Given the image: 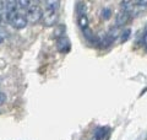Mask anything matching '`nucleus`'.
I'll return each instance as SVG.
<instances>
[{"instance_id": "0eeeda50", "label": "nucleus", "mask_w": 147, "mask_h": 140, "mask_svg": "<svg viewBox=\"0 0 147 140\" xmlns=\"http://www.w3.org/2000/svg\"><path fill=\"white\" fill-rule=\"evenodd\" d=\"M65 30L66 27L65 25H57L54 29V32H53V37L54 38H60V37H64V33H65Z\"/></svg>"}, {"instance_id": "2eb2a0df", "label": "nucleus", "mask_w": 147, "mask_h": 140, "mask_svg": "<svg viewBox=\"0 0 147 140\" xmlns=\"http://www.w3.org/2000/svg\"><path fill=\"white\" fill-rule=\"evenodd\" d=\"M17 5L20 7H28L30 6V1H28V0H18Z\"/></svg>"}, {"instance_id": "f03ea898", "label": "nucleus", "mask_w": 147, "mask_h": 140, "mask_svg": "<svg viewBox=\"0 0 147 140\" xmlns=\"http://www.w3.org/2000/svg\"><path fill=\"white\" fill-rule=\"evenodd\" d=\"M59 20V15L57 14V11H52V10H47L45 12H43V18H42V23L45 27H53L57 26Z\"/></svg>"}, {"instance_id": "f8f14e48", "label": "nucleus", "mask_w": 147, "mask_h": 140, "mask_svg": "<svg viewBox=\"0 0 147 140\" xmlns=\"http://www.w3.org/2000/svg\"><path fill=\"white\" fill-rule=\"evenodd\" d=\"M130 35H131V30L130 29H126L124 30L121 33H120V41L121 43H124V42H126L129 38H130Z\"/></svg>"}, {"instance_id": "6e6552de", "label": "nucleus", "mask_w": 147, "mask_h": 140, "mask_svg": "<svg viewBox=\"0 0 147 140\" xmlns=\"http://www.w3.org/2000/svg\"><path fill=\"white\" fill-rule=\"evenodd\" d=\"M77 23H79V26L81 27L82 30H85V29H88V17H87L86 14H84V15H80L79 18H77Z\"/></svg>"}, {"instance_id": "1a4fd4ad", "label": "nucleus", "mask_w": 147, "mask_h": 140, "mask_svg": "<svg viewBox=\"0 0 147 140\" xmlns=\"http://www.w3.org/2000/svg\"><path fill=\"white\" fill-rule=\"evenodd\" d=\"M45 5H47V10L57 11L59 9V6H60V1H58V0H47V1H45Z\"/></svg>"}, {"instance_id": "f3484780", "label": "nucleus", "mask_w": 147, "mask_h": 140, "mask_svg": "<svg viewBox=\"0 0 147 140\" xmlns=\"http://www.w3.org/2000/svg\"><path fill=\"white\" fill-rule=\"evenodd\" d=\"M142 42H144V44L147 47V32H145L144 37H142Z\"/></svg>"}, {"instance_id": "423d86ee", "label": "nucleus", "mask_w": 147, "mask_h": 140, "mask_svg": "<svg viewBox=\"0 0 147 140\" xmlns=\"http://www.w3.org/2000/svg\"><path fill=\"white\" fill-rule=\"evenodd\" d=\"M121 9H123V11H126L131 15L135 9V3L129 1V0H124V1H121Z\"/></svg>"}, {"instance_id": "412c9836", "label": "nucleus", "mask_w": 147, "mask_h": 140, "mask_svg": "<svg viewBox=\"0 0 147 140\" xmlns=\"http://www.w3.org/2000/svg\"><path fill=\"white\" fill-rule=\"evenodd\" d=\"M146 140H147V138H146Z\"/></svg>"}, {"instance_id": "39448f33", "label": "nucleus", "mask_w": 147, "mask_h": 140, "mask_svg": "<svg viewBox=\"0 0 147 140\" xmlns=\"http://www.w3.org/2000/svg\"><path fill=\"white\" fill-rule=\"evenodd\" d=\"M130 14L126 12V11H119L118 12V15L115 17V26L117 27H121V26H125L127 21L130 20Z\"/></svg>"}, {"instance_id": "20e7f679", "label": "nucleus", "mask_w": 147, "mask_h": 140, "mask_svg": "<svg viewBox=\"0 0 147 140\" xmlns=\"http://www.w3.org/2000/svg\"><path fill=\"white\" fill-rule=\"evenodd\" d=\"M13 29H16V30H22V29H25V27L27 26V18L26 16L24 15H21V14H17V15L12 18V21L10 22Z\"/></svg>"}, {"instance_id": "ddd939ff", "label": "nucleus", "mask_w": 147, "mask_h": 140, "mask_svg": "<svg viewBox=\"0 0 147 140\" xmlns=\"http://www.w3.org/2000/svg\"><path fill=\"white\" fill-rule=\"evenodd\" d=\"M100 16H102L103 20H109L110 16H112V10L108 7H104L102 10V12H100Z\"/></svg>"}, {"instance_id": "f257e3e1", "label": "nucleus", "mask_w": 147, "mask_h": 140, "mask_svg": "<svg viewBox=\"0 0 147 140\" xmlns=\"http://www.w3.org/2000/svg\"><path fill=\"white\" fill-rule=\"evenodd\" d=\"M26 18H27V22L28 23H38L39 21H42L43 18V11L38 5H34V6H31L28 9V11L26 14Z\"/></svg>"}, {"instance_id": "9b49d317", "label": "nucleus", "mask_w": 147, "mask_h": 140, "mask_svg": "<svg viewBox=\"0 0 147 140\" xmlns=\"http://www.w3.org/2000/svg\"><path fill=\"white\" fill-rule=\"evenodd\" d=\"M104 135H105V128H98V129L94 132L93 138H94L96 140H102V139L104 138Z\"/></svg>"}, {"instance_id": "a211bd4d", "label": "nucleus", "mask_w": 147, "mask_h": 140, "mask_svg": "<svg viewBox=\"0 0 147 140\" xmlns=\"http://www.w3.org/2000/svg\"><path fill=\"white\" fill-rule=\"evenodd\" d=\"M3 41H4V37H3L1 35H0V43H3Z\"/></svg>"}, {"instance_id": "9d476101", "label": "nucleus", "mask_w": 147, "mask_h": 140, "mask_svg": "<svg viewBox=\"0 0 147 140\" xmlns=\"http://www.w3.org/2000/svg\"><path fill=\"white\" fill-rule=\"evenodd\" d=\"M120 33H121V32L119 31V27H117V26H115V27H114V29H113V27H112V29H110V31L108 32V35H107V36H108L109 38L112 39L113 42H114V39H115L118 36H120Z\"/></svg>"}, {"instance_id": "7ed1b4c3", "label": "nucleus", "mask_w": 147, "mask_h": 140, "mask_svg": "<svg viewBox=\"0 0 147 140\" xmlns=\"http://www.w3.org/2000/svg\"><path fill=\"white\" fill-rule=\"evenodd\" d=\"M57 48H58V50L60 53H67L69 50H70V48H71V43H70V41H69V38L67 37H60V38H58L57 39Z\"/></svg>"}, {"instance_id": "6ab92c4d", "label": "nucleus", "mask_w": 147, "mask_h": 140, "mask_svg": "<svg viewBox=\"0 0 147 140\" xmlns=\"http://www.w3.org/2000/svg\"><path fill=\"white\" fill-rule=\"evenodd\" d=\"M0 25H1V12H0Z\"/></svg>"}, {"instance_id": "dca6fc26", "label": "nucleus", "mask_w": 147, "mask_h": 140, "mask_svg": "<svg viewBox=\"0 0 147 140\" xmlns=\"http://www.w3.org/2000/svg\"><path fill=\"white\" fill-rule=\"evenodd\" d=\"M6 102V95L4 92H0V106Z\"/></svg>"}, {"instance_id": "4468645a", "label": "nucleus", "mask_w": 147, "mask_h": 140, "mask_svg": "<svg viewBox=\"0 0 147 140\" xmlns=\"http://www.w3.org/2000/svg\"><path fill=\"white\" fill-rule=\"evenodd\" d=\"M85 3H77V6H76V10H77V14L80 15H84L85 14Z\"/></svg>"}, {"instance_id": "aec40b11", "label": "nucleus", "mask_w": 147, "mask_h": 140, "mask_svg": "<svg viewBox=\"0 0 147 140\" xmlns=\"http://www.w3.org/2000/svg\"><path fill=\"white\" fill-rule=\"evenodd\" d=\"M145 31H146V32H147V25H146V26H145Z\"/></svg>"}]
</instances>
